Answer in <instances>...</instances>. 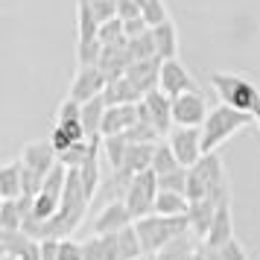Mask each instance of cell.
I'll use <instances>...</instances> for the list:
<instances>
[{"mask_svg":"<svg viewBox=\"0 0 260 260\" xmlns=\"http://www.w3.org/2000/svg\"><path fill=\"white\" fill-rule=\"evenodd\" d=\"M187 199L202 202V199H216L225 202L231 199V187H228V176L219 161V155L211 152L205 155L196 167L187 170Z\"/></svg>","mask_w":260,"mask_h":260,"instance_id":"6da1fadb","label":"cell"},{"mask_svg":"<svg viewBox=\"0 0 260 260\" xmlns=\"http://www.w3.org/2000/svg\"><path fill=\"white\" fill-rule=\"evenodd\" d=\"M135 231L141 237V246H143L146 257H155L167 246H173L176 240H181L184 234H193L187 216H158V213L135 222Z\"/></svg>","mask_w":260,"mask_h":260,"instance_id":"7a4b0ae2","label":"cell"},{"mask_svg":"<svg viewBox=\"0 0 260 260\" xmlns=\"http://www.w3.org/2000/svg\"><path fill=\"white\" fill-rule=\"evenodd\" d=\"M251 123H257L254 114H246V111H237V108H228V106H213L205 126H202V149L205 155L216 152L228 138H234L240 129H246Z\"/></svg>","mask_w":260,"mask_h":260,"instance_id":"3957f363","label":"cell"},{"mask_svg":"<svg viewBox=\"0 0 260 260\" xmlns=\"http://www.w3.org/2000/svg\"><path fill=\"white\" fill-rule=\"evenodd\" d=\"M211 85L219 103L246 114H260V88L251 79L240 76V73H225V71H213L211 73Z\"/></svg>","mask_w":260,"mask_h":260,"instance_id":"277c9868","label":"cell"},{"mask_svg":"<svg viewBox=\"0 0 260 260\" xmlns=\"http://www.w3.org/2000/svg\"><path fill=\"white\" fill-rule=\"evenodd\" d=\"M158 193H161V187H158V176H155L152 170L132 178V184H129V190H126L123 202H126V208H129L135 222H141V219H146V216L155 213Z\"/></svg>","mask_w":260,"mask_h":260,"instance_id":"5b68a950","label":"cell"},{"mask_svg":"<svg viewBox=\"0 0 260 260\" xmlns=\"http://www.w3.org/2000/svg\"><path fill=\"white\" fill-rule=\"evenodd\" d=\"M138 111H141V120L143 123H152L155 129L161 135H170L176 129V120H173V100L158 88V91H149L138 103Z\"/></svg>","mask_w":260,"mask_h":260,"instance_id":"8992f818","label":"cell"},{"mask_svg":"<svg viewBox=\"0 0 260 260\" xmlns=\"http://www.w3.org/2000/svg\"><path fill=\"white\" fill-rule=\"evenodd\" d=\"M208 114H211V108L205 103L202 91H190V94H181L173 100V120L181 129H202Z\"/></svg>","mask_w":260,"mask_h":260,"instance_id":"52a82bcc","label":"cell"},{"mask_svg":"<svg viewBox=\"0 0 260 260\" xmlns=\"http://www.w3.org/2000/svg\"><path fill=\"white\" fill-rule=\"evenodd\" d=\"M167 143H170V149L176 152L178 164L190 170V167H196L205 158V149H202V129H176L167 135Z\"/></svg>","mask_w":260,"mask_h":260,"instance_id":"ba28073f","label":"cell"},{"mask_svg":"<svg viewBox=\"0 0 260 260\" xmlns=\"http://www.w3.org/2000/svg\"><path fill=\"white\" fill-rule=\"evenodd\" d=\"M106 88H108V76L100 68H79L76 76H73L71 88H68V96H71L73 103L85 106V103H91V100L106 94Z\"/></svg>","mask_w":260,"mask_h":260,"instance_id":"9c48e42d","label":"cell"},{"mask_svg":"<svg viewBox=\"0 0 260 260\" xmlns=\"http://www.w3.org/2000/svg\"><path fill=\"white\" fill-rule=\"evenodd\" d=\"M132 225H135V219H132V213H129V208H126V202L117 199V202H108L106 208L96 213L91 234H96V237L120 234V231H126V228H132Z\"/></svg>","mask_w":260,"mask_h":260,"instance_id":"30bf717a","label":"cell"},{"mask_svg":"<svg viewBox=\"0 0 260 260\" xmlns=\"http://www.w3.org/2000/svg\"><path fill=\"white\" fill-rule=\"evenodd\" d=\"M21 164H24L26 170H32V173L47 178L50 173L59 167V155H56V149H53L50 141H32L21 149Z\"/></svg>","mask_w":260,"mask_h":260,"instance_id":"8fae6325","label":"cell"},{"mask_svg":"<svg viewBox=\"0 0 260 260\" xmlns=\"http://www.w3.org/2000/svg\"><path fill=\"white\" fill-rule=\"evenodd\" d=\"M161 91H164L170 100H176V96H181V94L199 91V85L193 82L190 71L181 61L173 59V61H164V64H161Z\"/></svg>","mask_w":260,"mask_h":260,"instance_id":"7c38bea8","label":"cell"},{"mask_svg":"<svg viewBox=\"0 0 260 260\" xmlns=\"http://www.w3.org/2000/svg\"><path fill=\"white\" fill-rule=\"evenodd\" d=\"M141 120V111L138 106H114L106 111V120H103V138H126Z\"/></svg>","mask_w":260,"mask_h":260,"instance_id":"4fadbf2b","label":"cell"},{"mask_svg":"<svg viewBox=\"0 0 260 260\" xmlns=\"http://www.w3.org/2000/svg\"><path fill=\"white\" fill-rule=\"evenodd\" d=\"M161 59H152V61H135L129 71H126V79H129L143 96L149 91H158L161 88Z\"/></svg>","mask_w":260,"mask_h":260,"instance_id":"5bb4252c","label":"cell"},{"mask_svg":"<svg viewBox=\"0 0 260 260\" xmlns=\"http://www.w3.org/2000/svg\"><path fill=\"white\" fill-rule=\"evenodd\" d=\"M237 240L234 237V222H231V199H225L219 208H216V216H213V225H211V234L205 240V246L219 251L225 243Z\"/></svg>","mask_w":260,"mask_h":260,"instance_id":"9a60e30c","label":"cell"},{"mask_svg":"<svg viewBox=\"0 0 260 260\" xmlns=\"http://www.w3.org/2000/svg\"><path fill=\"white\" fill-rule=\"evenodd\" d=\"M219 205H222V202H216V199L190 202L187 219H190V231H193V237L208 240V234H211V225H213V216H216V208H219Z\"/></svg>","mask_w":260,"mask_h":260,"instance_id":"2e32d148","label":"cell"},{"mask_svg":"<svg viewBox=\"0 0 260 260\" xmlns=\"http://www.w3.org/2000/svg\"><path fill=\"white\" fill-rule=\"evenodd\" d=\"M24 196V164L21 161H6L0 170V199L15 202Z\"/></svg>","mask_w":260,"mask_h":260,"instance_id":"e0dca14e","label":"cell"},{"mask_svg":"<svg viewBox=\"0 0 260 260\" xmlns=\"http://www.w3.org/2000/svg\"><path fill=\"white\" fill-rule=\"evenodd\" d=\"M103 100H106L108 108H114V106H138V103L143 100V94L129 82V79H126V76H120V79H111V82H108Z\"/></svg>","mask_w":260,"mask_h":260,"instance_id":"ac0fdd59","label":"cell"},{"mask_svg":"<svg viewBox=\"0 0 260 260\" xmlns=\"http://www.w3.org/2000/svg\"><path fill=\"white\" fill-rule=\"evenodd\" d=\"M155 146H158V143H129L123 170H126L129 176L149 173V170H152V158H155Z\"/></svg>","mask_w":260,"mask_h":260,"instance_id":"d6986e66","label":"cell"},{"mask_svg":"<svg viewBox=\"0 0 260 260\" xmlns=\"http://www.w3.org/2000/svg\"><path fill=\"white\" fill-rule=\"evenodd\" d=\"M152 41H155V50H158V59L161 61L178 59V29H176L173 21L155 26L152 29Z\"/></svg>","mask_w":260,"mask_h":260,"instance_id":"ffe728a7","label":"cell"},{"mask_svg":"<svg viewBox=\"0 0 260 260\" xmlns=\"http://www.w3.org/2000/svg\"><path fill=\"white\" fill-rule=\"evenodd\" d=\"M79 178H82L88 196L94 199L96 190H100V138H94V149H91V155H88V161L79 167Z\"/></svg>","mask_w":260,"mask_h":260,"instance_id":"44dd1931","label":"cell"},{"mask_svg":"<svg viewBox=\"0 0 260 260\" xmlns=\"http://www.w3.org/2000/svg\"><path fill=\"white\" fill-rule=\"evenodd\" d=\"M187 211H190L187 196H181V193H167V190L158 193V202H155V213H158V216H187Z\"/></svg>","mask_w":260,"mask_h":260,"instance_id":"7402d4cb","label":"cell"},{"mask_svg":"<svg viewBox=\"0 0 260 260\" xmlns=\"http://www.w3.org/2000/svg\"><path fill=\"white\" fill-rule=\"evenodd\" d=\"M176 170H181V164H178L176 152L170 149V143L161 141L158 146H155V158H152V173L158 178L161 176H170V173H176Z\"/></svg>","mask_w":260,"mask_h":260,"instance_id":"603a6c76","label":"cell"},{"mask_svg":"<svg viewBox=\"0 0 260 260\" xmlns=\"http://www.w3.org/2000/svg\"><path fill=\"white\" fill-rule=\"evenodd\" d=\"M126 149H129V141L126 138H106L103 141V152H106L108 164H111L114 173L123 170V164H126Z\"/></svg>","mask_w":260,"mask_h":260,"instance_id":"cb8c5ba5","label":"cell"},{"mask_svg":"<svg viewBox=\"0 0 260 260\" xmlns=\"http://www.w3.org/2000/svg\"><path fill=\"white\" fill-rule=\"evenodd\" d=\"M24 228V216L15 202H0V231H21Z\"/></svg>","mask_w":260,"mask_h":260,"instance_id":"d4e9b609","label":"cell"},{"mask_svg":"<svg viewBox=\"0 0 260 260\" xmlns=\"http://www.w3.org/2000/svg\"><path fill=\"white\" fill-rule=\"evenodd\" d=\"M141 15H143V21H146L149 29H155V26H161V24L170 21V12H167L164 0H146V3H143V9H141Z\"/></svg>","mask_w":260,"mask_h":260,"instance_id":"484cf974","label":"cell"},{"mask_svg":"<svg viewBox=\"0 0 260 260\" xmlns=\"http://www.w3.org/2000/svg\"><path fill=\"white\" fill-rule=\"evenodd\" d=\"M158 187L167 190V193H181V196H187V170L181 167V170L170 173V176H161L158 178Z\"/></svg>","mask_w":260,"mask_h":260,"instance_id":"4316f807","label":"cell"},{"mask_svg":"<svg viewBox=\"0 0 260 260\" xmlns=\"http://www.w3.org/2000/svg\"><path fill=\"white\" fill-rule=\"evenodd\" d=\"M91 9H94V18L100 21V26L108 24V21H114V18H120L117 0H91Z\"/></svg>","mask_w":260,"mask_h":260,"instance_id":"83f0119b","label":"cell"},{"mask_svg":"<svg viewBox=\"0 0 260 260\" xmlns=\"http://www.w3.org/2000/svg\"><path fill=\"white\" fill-rule=\"evenodd\" d=\"M68 120H82V106L73 103L71 96H64L59 111H56V123H68Z\"/></svg>","mask_w":260,"mask_h":260,"instance_id":"f1b7e54d","label":"cell"},{"mask_svg":"<svg viewBox=\"0 0 260 260\" xmlns=\"http://www.w3.org/2000/svg\"><path fill=\"white\" fill-rule=\"evenodd\" d=\"M59 260H85V248L82 243H76V240H61L59 243Z\"/></svg>","mask_w":260,"mask_h":260,"instance_id":"f546056e","label":"cell"},{"mask_svg":"<svg viewBox=\"0 0 260 260\" xmlns=\"http://www.w3.org/2000/svg\"><path fill=\"white\" fill-rule=\"evenodd\" d=\"M82 248H85V260H108L106 248H103V237L91 234V237L82 243Z\"/></svg>","mask_w":260,"mask_h":260,"instance_id":"4dcf8cb0","label":"cell"},{"mask_svg":"<svg viewBox=\"0 0 260 260\" xmlns=\"http://www.w3.org/2000/svg\"><path fill=\"white\" fill-rule=\"evenodd\" d=\"M219 260H248V254H246V248H243V243L240 240H231V243H225L219 251Z\"/></svg>","mask_w":260,"mask_h":260,"instance_id":"1f68e13d","label":"cell"},{"mask_svg":"<svg viewBox=\"0 0 260 260\" xmlns=\"http://www.w3.org/2000/svg\"><path fill=\"white\" fill-rule=\"evenodd\" d=\"M123 29H126V38H141L149 32V26H146V21L141 18H129V21H123Z\"/></svg>","mask_w":260,"mask_h":260,"instance_id":"d6a6232c","label":"cell"},{"mask_svg":"<svg viewBox=\"0 0 260 260\" xmlns=\"http://www.w3.org/2000/svg\"><path fill=\"white\" fill-rule=\"evenodd\" d=\"M117 15L123 18V21L141 18V3H138V0H117Z\"/></svg>","mask_w":260,"mask_h":260,"instance_id":"836d02e7","label":"cell"},{"mask_svg":"<svg viewBox=\"0 0 260 260\" xmlns=\"http://www.w3.org/2000/svg\"><path fill=\"white\" fill-rule=\"evenodd\" d=\"M59 243L61 240H44L41 243V260H59Z\"/></svg>","mask_w":260,"mask_h":260,"instance_id":"e575fe53","label":"cell"},{"mask_svg":"<svg viewBox=\"0 0 260 260\" xmlns=\"http://www.w3.org/2000/svg\"><path fill=\"white\" fill-rule=\"evenodd\" d=\"M0 260H15V257H9V254H0Z\"/></svg>","mask_w":260,"mask_h":260,"instance_id":"d590c367","label":"cell"},{"mask_svg":"<svg viewBox=\"0 0 260 260\" xmlns=\"http://www.w3.org/2000/svg\"><path fill=\"white\" fill-rule=\"evenodd\" d=\"M257 132H260V114H257Z\"/></svg>","mask_w":260,"mask_h":260,"instance_id":"8d00e7d4","label":"cell"},{"mask_svg":"<svg viewBox=\"0 0 260 260\" xmlns=\"http://www.w3.org/2000/svg\"><path fill=\"white\" fill-rule=\"evenodd\" d=\"M138 3H141V9H143V3H146V0H138Z\"/></svg>","mask_w":260,"mask_h":260,"instance_id":"74e56055","label":"cell"}]
</instances>
